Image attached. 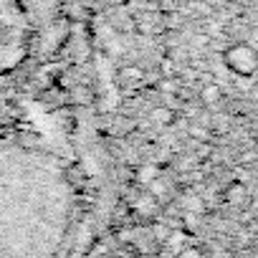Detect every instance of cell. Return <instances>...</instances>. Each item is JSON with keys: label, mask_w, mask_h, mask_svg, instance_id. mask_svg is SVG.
<instances>
[{"label": "cell", "mask_w": 258, "mask_h": 258, "mask_svg": "<svg viewBox=\"0 0 258 258\" xmlns=\"http://www.w3.org/2000/svg\"><path fill=\"white\" fill-rule=\"evenodd\" d=\"M150 119H152L157 126H170V124L175 121V109H172V106H157V109H152Z\"/></svg>", "instance_id": "277c9868"}, {"label": "cell", "mask_w": 258, "mask_h": 258, "mask_svg": "<svg viewBox=\"0 0 258 258\" xmlns=\"http://www.w3.org/2000/svg\"><path fill=\"white\" fill-rule=\"evenodd\" d=\"M160 89H162L165 94H172V91H175V81H172V76H165V79L160 81Z\"/></svg>", "instance_id": "ba28073f"}, {"label": "cell", "mask_w": 258, "mask_h": 258, "mask_svg": "<svg viewBox=\"0 0 258 258\" xmlns=\"http://www.w3.org/2000/svg\"><path fill=\"white\" fill-rule=\"evenodd\" d=\"M223 61L240 79H250L258 71V51L250 43H233V46H228L225 53H223Z\"/></svg>", "instance_id": "7a4b0ae2"}, {"label": "cell", "mask_w": 258, "mask_h": 258, "mask_svg": "<svg viewBox=\"0 0 258 258\" xmlns=\"http://www.w3.org/2000/svg\"><path fill=\"white\" fill-rule=\"evenodd\" d=\"M190 137H200V140H205V137H208V129H203V126L192 124V126H190Z\"/></svg>", "instance_id": "9c48e42d"}, {"label": "cell", "mask_w": 258, "mask_h": 258, "mask_svg": "<svg viewBox=\"0 0 258 258\" xmlns=\"http://www.w3.org/2000/svg\"><path fill=\"white\" fill-rule=\"evenodd\" d=\"M225 198H228L230 203H240V200L245 198V187H243V182H233V185L225 190Z\"/></svg>", "instance_id": "52a82bcc"}, {"label": "cell", "mask_w": 258, "mask_h": 258, "mask_svg": "<svg viewBox=\"0 0 258 258\" xmlns=\"http://www.w3.org/2000/svg\"><path fill=\"white\" fill-rule=\"evenodd\" d=\"M76 208L71 167L53 152L0 145V258H63Z\"/></svg>", "instance_id": "6da1fadb"}, {"label": "cell", "mask_w": 258, "mask_h": 258, "mask_svg": "<svg viewBox=\"0 0 258 258\" xmlns=\"http://www.w3.org/2000/svg\"><path fill=\"white\" fill-rule=\"evenodd\" d=\"M137 177H140V182H152V180L160 177V167L157 165H142L137 170Z\"/></svg>", "instance_id": "8992f818"}, {"label": "cell", "mask_w": 258, "mask_h": 258, "mask_svg": "<svg viewBox=\"0 0 258 258\" xmlns=\"http://www.w3.org/2000/svg\"><path fill=\"white\" fill-rule=\"evenodd\" d=\"M119 79L126 81V84H140V81L145 79V71H142L140 66H124V69L119 71Z\"/></svg>", "instance_id": "5b68a950"}, {"label": "cell", "mask_w": 258, "mask_h": 258, "mask_svg": "<svg viewBox=\"0 0 258 258\" xmlns=\"http://www.w3.org/2000/svg\"><path fill=\"white\" fill-rule=\"evenodd\" d=\"M200 101H203L205 106H218V104L223 101V89H220L218 84L208 81V84L200 89Z\"/></svg>", "instance_id": "3957f363"}, {"label": "cell", "mask_w": 258, "mask_h": 258, "mask_svg": "<svg viewBox=\"0 0 258 258\" xmlns=\"http://www.w3.org/2000/svg\"><path fill=\"white\" fill-rule=\"evenodd\" d=\"M114 3H124V0H114Z\"/></svg>", "instance_id": "30bf717a"}]
</instances>
